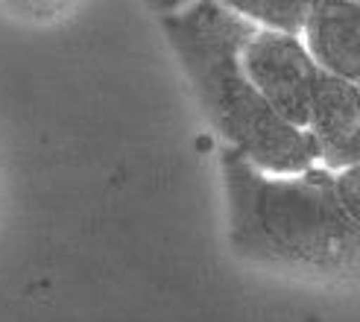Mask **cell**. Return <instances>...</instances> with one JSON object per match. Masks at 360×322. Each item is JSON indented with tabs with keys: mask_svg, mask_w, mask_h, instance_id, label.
Wrapping results in <instances>:
<instances>
[{
	"mask_svg": "<svg viewBox=\"0 0 360 322\" xmlns=\"http://www.w3.org/2000/svg\"><path fill=\"white\" fill-rule=\"evenodd\" d=\"M161 30L202 115L226 147L273 176L314 167L311 135L269 109L240 67V50L255 27L214 0H188L173 12H161Z\"/></svg>",
	"mask_w": 360,
	"mask_h": 322,
	"instance_id": "2",
	"label": "cell"
},
{
	"mask_svg": "<svg viewBox=\"0 0 360 322\" xmlns=\"http://www.w3.org/2000/svg\"><path fill=\"white\" fill-rule=\"evenodd\" d=\"M229 243L235 255L296 276L352 278L360 255V220L340 205L334 173L308 167L273 176L223 147Z\"/></svg>",
	"mask_w": 360,
	"mask_h": 322,
	"instance_id": "1",
	"label": "cell"
},
{
	"mask_svg": "<svg viewBox=\"0 0 360 322\" xmlns=\"http://www.w3.org/2000/svg\"><path fill=\"white\" fill-rule=\"evenodd\" d=\"M240 67L269 109L304 132L322 70L308 56L299 35L255 27L240 50Z\"/></svg>",
	"mask_w": 360,
	"mask_h": 322,
	"instance_id": "3",
	"label": "cell"
},
{
	"mask_svg": "<svg viewBox=\"0 0 360 322\" xmlns=\"http://www.w3.org/2000/svg\"><path fill=\"white\" fill-rule=\"evenodd\" d=\"M299 39L319 70L357 82L360 77V4L316 0L302 24Z\"/></svg>",
	"mask_w": 360,
	"mask_h": 322,
	"instance_id": "5",
	"label": "cell"
},
{
	"mask_svg": "<svg viewBox=\"0 0 360 322\" xmlns=\"http://www.w3.org/2000/svg\"><path fill=\"white\" fill-rule=\"evenodd\" d=\"M316 158L326 170L354 167L360 158V103H357V82L331 77L322 70L316 82L308 127Z\"/></svg>",
	"mask_w": 360,
	"mask_h": 322,
	"instance_id": "4",
	"label": "cell"
},
{
	"mask_svg": "<svg viewBox=\"0 0 360 322\" xmlns=\"http://www.w3.org/2000/svg\"><path fill=\"white\" fill-rule=\"evenodd\" d=\"M12 15L30 18V21H47V18H59L65 9L74 6V0H0Z\"/></svg>",
	"mask_w": 360,
	"mask_h": 322,
	"instance_id": "7",
	"label": "cell"
},
{
	"mask_svg": "<svg viewBox=\"0 0 360 322\" xmlns=\"http://www.w3.org/2000/svg\"><path fill=\"white\" fill-rule=\"evenodd\" d=\"M161 12H173L185 6L188 0H150ZM217 6L229 9L231 15L243 18L258 30H276V32H290L299 35L308 12L314 9L316 0H214Z\"/></svg>",
	"mask_w": 360,
	"mask_h": 322,
	"instance_id": "6",
	"label": "cell"
},
{
	"mask_svg": "<svg viewBox=\"0 0 360 322\" xmlns=\"http://www.w3.org/2000/svg\"><path fill=\"white\" fill-rule=\"evenodd\" d=\"M334 188H337V196H340V205H343L352 217H357V202H360V196H357V188H360L357 165L334 170Z\"/></svg>",
	"mask_w": 360,
	"mask_h": 322,
	"instance_id": "8",
	"label": "cell"
}]
</instances>
